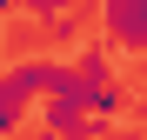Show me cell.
I'll use <instances>...</instances> for the list:
<instances>
[{"mask_svg":"<svg viewBox=\"0 0 147 140\" xmlns=\"http://www.w3.org/2000/svg\"><path fill=\"white\" fill-rule=\"evenodd\" d=\"M100 27L114 40H127L134 54H147V0H107L100 7Z\"/></svg>","mask_w":147,"mask_h":140,"instance_id":"obj_1","label":"cell"},{"mask_svg":"<svg viewBox=\"0 0 147 140\" xmlns=\"http://www.w3.org/2000/svg\"><path fill=\"white\" fill-rule=\"evenodd\" d=\"M67 74H74V67H60V60H20L13 74H7V87L20 93V100H34V93H54V87H67Z\"/></svg>","mask_w":147,"mask_h":140,"instance_id":"obj_2","label":"cell"},{"mask_svg":"<svg viewBox=\"0 0 147 140\" xmlns=\"http://www.w3.org/2000/svg\"><path fill=\"white\" fill-rule=\"evenodd\" d=\"M80 74H87V80H107V74H114L107 47H80Z\"/></svg>","mask_w":147,"mask_h":140,"instance_id":"obj_3","label":"cell"},{"mask_svg":"<svg viewBox=\"0 0 147 140\" xmlns=\"http://www.w3.org/2000/svg\"><path fill=\"white\" fill-rule=\"evenodd\" d=\"M20 13H34V20H60L67 13V0H13Z\"/></svg>","mask_w":147,"mask_h":140,"instance_id":"obj_4","label":"cell"},{"mask_svg":"<svg viewBox=\"0 0 147 140\" xmlns=\"http://www.w3.org/2000/svg\"><path fill=\"white\" fill-rule=\"evenodd\" d=\"M40 140H60V133H40Z\"/></svg>","mask_w":147,"mask_h":140,"instance_id":"obj_5","label":"cell"},{"mask_svg":"<svg viewBox=\"0 0 147 140\" xmlns=\"http://www.w3.org/2000/svg\"><path fill=\"white\" fill-rule=\"evenodd\" d=\"M7 7H13V0H7Z\"/></svg>","mask_w":147,"mask_h":140,"instance_id":"obj_6","label":"cell"}]
</instances>
